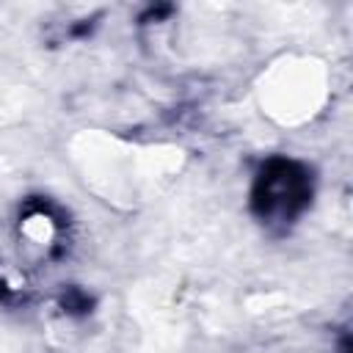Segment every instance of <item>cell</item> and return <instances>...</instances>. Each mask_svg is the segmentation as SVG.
I'll return each mask as SVG.
<instances>
[{"mask_svg": "<svg viewBox=\"0 0 353 353\" xmlns=\"http://www.w3.org/2000/svg\"><path fill=\"white\" fill-rule=\"evenodd\" d=\"M309 193L312 190H309L306 171H301L295 163L276 160L262 171L254 190V204L262 218L292 221L303 210Z\"/></svg>", "mask_w": 353, "mask_h": 353, "instance_id": "1", "label": "cell"}]
</instances>
